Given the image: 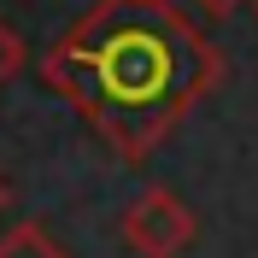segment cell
Returning <instances> with one entry per match:
<instances>
[{
    "label": "cell",
    "instance_id": "5",
    "mask_svg": "<svg viewBox=\"0 0 258 258\" xmlns=\"http://www.w3.org/2000/svg\"><path fill=\"white\" fill-rule=\"evenodd\" d=\"M200 6H206L211 18H229V12H235V6H241V0H200Z\"/></svg>",
    "mask_w": 258,
    "mask_h": 258
},
{
    "label": "cell",
    "instance_id": "7",
    "mask_svg": "<svg viewBox=\"0 0 258 258\" xmlns=\"http://www.w3.org/2000/svg\"><path fill=\"white\" fill-rule=\"evenodd\" d=\"M252 6H258V0H252Z\"/></svg>",
    "mask_w": 258,
    "mask_h": 258
},
{
    "label": "cell",
    "instance_id": "3",
    "mask_svg": "<svg viewBox=\"0 0 258 258\" xmlns=\"http://www.w3.org/2000/svg\"><path fill=\"white\" fill-rule=\"evenodd\" d=\"M0 258H71L59 241L47 235V223H12L6 235H0Z\"/></svg>",
    "mask_w": 258,
    "mask_h": 258
},
{
    "label": "cell",
    "instance_id": "2",
    "mask_svg": "<svg viewBox=\"0 0 258 258\" xmlns=\"http://www.w3.org/2000/svg\"><path fill=\"white\" fill-rule=\"evenodd\" d=\"M117 229H123V246L135 258H182L194 246V235H200L194 211L182 206V194H170V188H141L123 206V223Z\"/></svg>",
    "mask_w": 258,
    "mask_h": 258
},
{
    "label": "cell",
    "instance_id": "1",
    "mask_svg": "<svg viewBox=\"0 0 258 258\" xmlns=\"http://www.w3.org/2000/svg\"><path fill=\"white\" fill-rule=\"evenodd\" d=\"M41 82L123 164H141L223 82V53L170 0H94L41 53Z\"/></svg>",
    "mask_w": 258,
    "mask_h": 258
},
{
    "label": "cell",
    "instance_id": "4",
    "mask_svg": "<svg viewBox=\"0 0 258 258\" xmlns=\"http://www.w3.org/2000/svg\"><path fill=\"white\" fill-rule=\"evenodd\" d=\"M18 71H24V41H18V30L0 18V88H6Z\"/></svg>",
    "mask_w": 258,
    "mask_h": 258
},
{
    "label": "cell",
    "instance_id": "6",
    "mask_svg": "<svg viewBox=\"0 0 258 258\" xmlns=\"http://www.w3.org/2000/svg\"><path fill=\"white\" fill-rule=\"evenodd\" d=\"M0 211H6V182H0Z\"/></svg>",
    "mask_w": 258,
    "mask_h": 258
}]
</instances>
